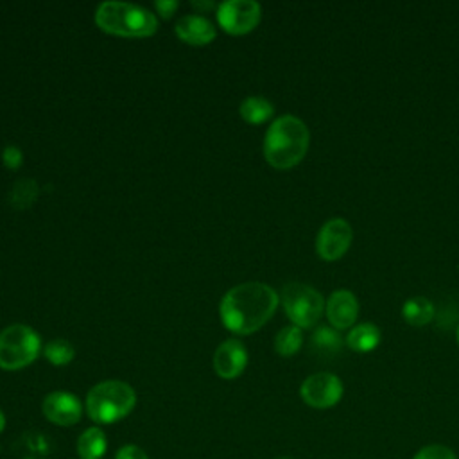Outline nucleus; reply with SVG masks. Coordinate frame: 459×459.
Here are the masks:
<instances>
[{
	"label": "nucleus",
	"instance_id": "f257e3e1",
	"mask_svg": "<svg viewBox=\"0 0 459 459\" xmlns=\"http://www.w3.org/2000/svg\"><path fill=\"white\" fill-rule=\"evenodd\" d=\"M278 303L280 298L273 287L262 281H246L222 296L219 314L230 332L247 335L271 319Z\"/></svg>",
	"mask_w": 459,
	"mask_h": 459
},
{
	"label": "nucleus",
	"instance_id": "f03ea898",
	"mask_svg": "<svg viewBox=\"0 0 459 459\" xmlns=\"http://www.w3.org/2000/svg\"><path fill=\"white\" fill-rule=\"evenodd\" d=\"M310 143L307 124L294 115H281L269 126L264 138V156L274 169L285 170L298 165Z\"/></svg>",
	"mask_w": 459,
	"mask_h": 459
},
{
	"label": "nucleus",
	"instance_id": "7ed1b4c3",
	"mask_svg": "<svg viewBox=\"0 0 459 459\" xmlns=\"http://www.w3.org/2000/svg\"><path fill=\"white\" fill-rule=\"evenodd\" d=\"M84 407L93 423L111 425L133 412L136 393L124 380H102L88 391Z\"/></svg>",
	"mask_w": 459,
	"mask_h": 459
},
{
	"label": "nucleus",
	"instance_id": "20e7f679",
	"mask_svg": "<svg viewBox=\"0 0 459 459\" xmlns=\"http://www.w3.org/2000/svg\"><path fill=\"white\" fill-rule=\"evenodd\" d=\"M95 23L104 32L124 38H147L158 29L156 16L131 2H102L95 11Z\"/></svg>",
	"mask_w": 459,
	"mask_h": 459
},
{
	"label": "nucleus",
	"instance_id": "39448f33",
	"mask_svg": "<svg viewBox=\"0 0 459 459\" xmlns=\"http://www.w3.org/2000/svg\"><path fill=\"white\" fill-rule=\"evenodd\" d=\"M41 350L39 335L27 325H9L0 332V368L16 371L34 362Z\"/></svg>",
	"mask_w": 459,
	"mask_h": 459
},
{
	"label": "nucleus",
	"instance_id": "423d86ee",
	"mask_svg": "<svg viewBox=\"0 0 459 459\" xmlns=\"http://www.w3.org/2000/svg\"><path fill=\"white\" fill-rule=\"evenodd\" d=\"M281 305L294 326L310 328L319 321L326 303L314 287L292 281L281 290Z\"/></svg>",
	"mask_w": 459,
	"mask_h": 459
},
{
	"label": "nucleus",
	"instance_id": "0eeeda50",
	"mask_svg": "<svg viewBox=\"0 0 459 459\" xmlns=\"http://www.w3.org/2000/svg\"><path fill=\"white\" fill-rule=\"evenodd\" d=\"M262 16V7L255 0H226L217 5V22L228 34L251 32Z\"/></svg>",
	"mask_w": 459,
	"mask_h": 459
},
{
	"label": "nucleus",
	"instance_id": "6e6552de",
	"mask_svg": "<svg viewBox=\"0 0 459 459\" xmlns=\"http://www.w3.org/2000/svg\"><path fill=\"white\" fill-rule=\"evenodd\" d=\"M344 385L333 373L321 371L307 377L299 387L301 400L314 409H330L342 398Z\"/></svg>",
	"mask_w": 459,
	"mask_h": 459
},
{
	"label": "nucleus",
	"instance_id": "1a4fd4ad",
	"mask_svg": "<svg viewBox=\"0 0 459 459\" xmlns=\"http://www.w3.org/2000/svg\"><path fill=\"white\" fill-rule=\"evenodd\" d=\"M351 238H353V230L350 222L341 217H333L326 221L317 231L316 251L326 262L339 260L348 251Z\"/></svg>",
	"mask_w": 459,
	"mask_h": 459
},
{
	"label": "nucleus",
	"instance_id": "9d476101",
	"mask_svg": "<svg viewBox=\"0 0 459 459\" xmlns=\"http://www.w3.org/2000/svg\"><path fill=\"white\" fill-rule=\"evenodd\" d=\"M41 411L45 418L57 427H72L82 416L81 400L70 391H52L43 398Z\"/></svg>",
	"mask_w": 459,
	"mask_h": 459
},
{
	"label": "nucleus",
	"instance_id": "9b49d317",
	"mask_svg": "<svg viewBox=\"0 0 459 459\" xmlns=\"http://www.w3.org/2000/svg\"><path fill=\"white\" fill-rule=\"evenodd\" d=\"M247 366V350L238 339L221 342L213 353V369L221 378L231 380L242 375Z\"/></svg>",
	"mask_w": 459,
	"mask_h": 459
},
{
	"label": "nucleus",
	"instance_id": "f8f14e48",
	"mask_svg": "<svg viewBox=\"0 0 459 459\" xmlns=\"http://www.w3.org/2000/svg\"><path fill=\"white\" fill-rule=\"evenodd\" d=\"M330 326L335 330L351 328L359 316V301L351 290L339 289L330 294L325 305Z\"/></svg>",
	"mask_w": 459,
	"mask_h": 459
},
{
	"label": "nucleus",
	"instance_id": "ddd939ff",
	"mask_svg": "<svg viewBox=\"0 0 459 459\" xmlns=\"http://www.w3.org/2000/svg\"><path fill=\"white\" fill-rule=\"evenodd\" d=\"M176 36L188 45H208L215 39L213 23L201 14H185L176 22Z\"/></svg>",
	"mask_w": 459,
	"mask_h": 459
},
{
	"label": "nucleus",
	"instance_id": "4468645a",
	"mask_svg": "<svg viewBox=\"0 0 459 459\" xmlns=\"http://www.w3.org/2000/svg\"><path fill=\"white\" fill-rule=\"evenodd\" d=\"M108 450V437L106 432L93 425L81 432L75 443V452L79 459H102Z\"/></svg>",
	"mask_w": 459,
	"mask_h": 459
},
{
	"label": "nucleus",
	"instance_id": "2eb2a0df",
	"mask_svg": "<svg viewBox=\"0 0 459 459\" xmlns=\"http://www.w3.org/2000/svg\"><path fill=\"white\" fill-rule=\"evenodd\" d=\"M382 341L380 328L373 323H359L350 328L344 342L350 350L359 351V353H368L373 351Z\"/></svg>",
	"mask_w": 459,
	"mask_h": 459
},
{
	"label": "nucleus",
	"instance_id": "dca6fc26",
	"mask_svg": "<svg viewBox=\"0 0 459 459\" xmlns=\"http://www.w3.org/2000/svg\"><path fill=\"white\" fill-rule=\"evenodd\" d=\"M402 317L412 326H425L434 317V305L425 296H412L402 305Z\"/></svg>",
	"mask_w": 459,
	"mask_h": 459
},
{
	"label": "nucleus",
	"instance_id": "f3484780",
	"mask_svg": "<svg viewBox=\"0 0 459 459\" xmlns=\"http://www.w3.org/2000/svg\"><path fill=\"white\" fill-rule=\"evenodd\" d=\"M240 117L249 124H262L274 113V106L265 97H246L238 108Z\"/></svg>",
	"mask_w": 459,
	"mask_h": 459
},
{
	"label": "nucleus",
	"instance_id": "a211bd4d",
	"mask_svg": "<svg viewBox=\"0 0 459 459\" xmlns=\"http://www.w3.org/2000/svg\"><path fill=\"white\" fill-rule=\"evenodd\" d=\"M310 344L319 355H335L342 348L344 341L333 326H317L310 335Z\"/></svg>",
	"mask_w": 459,
	"mask_h": 459
},
{
	"label": "nucleus",
	"instance_id": "6ab92c4d",
	"mask_svg": "<svg viewBox=\"0 0 459 459\" xmlns=\"http://www.w3.org/2000/svg\"><path fill=\"white\" fill-rule=\"evenodd\" d=\"M303 344V333L301 328L290 325V326H283L276 337H274V350L278 355L281 357H292L299 351Z\"/></svg>",
	"mask_w": 459,
	"mask_h": 459
},
{
	"label": "nucleus",
	"instance_id": "aec40b11",
	"mask_svg": "<svg viewBox=\"0 0 459 459\" xmlns=\"http://www.w3.org/2000/svg\"><path fill=\"white\" fill-rule=\"evenodd\" d=\"M38 192L39 188L34 179H18L9 192V203L16 210H25L36 201Z\"/></svg>",
	"mask_w": 459,
	"mask_h": 459
},
{
	"label": "nucleus",
	"instance_id": "412c9836",
	"mask_svg": "<svg viewBox=\"0 0 459 459\" xmlns=\"http://www.w3.org/2000/svg\"><path fill=\"white\" fill-rule=\"evenodd\" d=\"M45 359L54 366H65L70 364L75 357V348L66 339H54L45 344L43 348Z\"/></svg>",
	"mask_w": 459,
	"mask_h": 459
},
{
	"label": "nucleus",
	"instance_id": "4be33fe9",
	"mask_svg": "<svg viewBox=\"0 0 459 459\" xmlns=\"http://www.w3.org/2000/svg\"><path fill=\"white\" fill-rule=\"evenodd\" d=\"M412 459H457L455 452L445 445H425L421 446Z\"/></svg>",
	"mask_w": 459,
	"mask_h": 459
},
{
	"label": "nucleus",
	"instance_id": "5701e85b",
	"mask_svg": "<svg viewBox=\"0 0 459 459\" xmlns=\"http://www.w3.org/2000/svg\"><path fill=\"white\" fill-rule=\"evenodd\" d=\"M115 459H151V457L147 455V452L142 446L127 443L117 450Z\"/></svg>",
	"mask_w": 459,
	"mask_h": 459
},
{
	"label": "nucleus",
	"instance_id": "b1692460",
	"mask_svg": "<svg viewBox=\"0 0 459 459\" xmlns=\"http://www.w3.org/2000/svg\"><path fill=\"white\" fill-rule=\"evenodd\" d=\"M2 161H4V165L7 169H18L22 165V161H23V154H22V151L18 147L7 145L2 151Z\"/></svg>",
	"mask_w": 459,
	"mask_h": 459
},
{
	"label": "nucleus",
	"instance_id": "393cba45",
	"mask_svg": "<svg viewBox=\"0 0 459 459\" xmlns=\"http://www.w3.org/2000/svg\"><path fill=\"white\" fill-rule=\"evenodd\" d=\"M154 7L158 9V13L161 16L170 18L172 13L179 7V2H176V0H158V2H154Z\"/></svg>",
	"mask_w": 459,
	"mask_h": 459
},
{
	"label": "nucleus",
	"instance_id": "a878e982",
	"mask_svg": "<svg viewBox=\"0 0 459 459\" xmlns=\"http://www.w3.org/2000/svg\"><path fill=\"white\" fill-rule=\"evenodd\" d=\"M194 7H203V9H210V7H215L213 2H192Z\"/></svg>",
	"mask_w": 459,
	"mask_h": 459
},
{
	"label": "nucleus",
	"instance_id": "bb28decb",
	"mask_svg": "<svg viewBox=\"0 0 459 459\" xmlns=\"http://www.w3.org/2000/svg\"><path fill=\"white\" fill-rule=\"evenodd\" d=\"M5 423H7L5 414H4V411L0 409V434H2V432H4V429H5Z\"/></svg>",
	"mask_w": 459,
	"mask_h": 459
},
{
	"label": "nucleus",
	"instance_id": "cd10ccee",
	"mask_svg": "<svg viewBox=\"0 0 459 459\" xmlns=\"http://www.w3.org/2000/svg\"><path fill=\"white\" fill-rule=\"evenodd\" d=\"M455 335H457V342H459V326H457V333Z\"/></svg>",
	"mask_w": 459,
	"mask_h": 459
},
{
	"label": "nucleus",
	"instance_id": "c85d7f7f",
	"mask_svg": "<svg viewBox=\"0 0 459 459\" xmlns=\"http://www.w3.org/2000/svg\"><path fill=\"white\" fill-rule=\"evenodd\" d=\"M280 459H290V457H280Z\"/></svg>",
	"mask_w": 459,
	"mask_h": 459
}]
</instances>
